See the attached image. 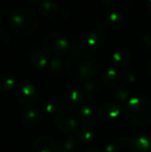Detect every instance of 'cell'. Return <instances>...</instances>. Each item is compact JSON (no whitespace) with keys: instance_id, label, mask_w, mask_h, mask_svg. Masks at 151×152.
<instances>
[{"instance_id":"6da1fadb","label":"cell","mask_w":151,"mask_h":152,"mask_svg":"<svg viewBox=\"0 0 151 152\" xmlns=\"http://www.w3.org/2000/svg\"><path fill=\"white\" fill-rule=\"evenodd\" d=\"M97 61L89 53L71 54L66 61V71L70 78L77 82H87L95 76Z\"/></svg>"},{"instance_id":"7a4b0ae2","label":"cell","mask_w":151,"mask_h":152,"mask_svg":"<svg viewBox=\"0 0 151 152\" xmlns=\"http://www.w3.org/2000/svg\"><path fill=\"white\" fill-rule=\"evenodd\" d=\"M8 22L15 34L20 37H27L36 29L38 17L32 8L20 6L12 10L8 17Z\"/></svg>"},{"instance_id":"3957f363","label":"cell","mask_w":151,"mask_h":152,"mask_svg":"<svg viewBox=\"0 0 151 152\" xmlns=\"http://www.w3.org/2000/svg\"><path fill=\"white\" fill-rule=\"evenodd\" d=\"M124 111L137 126H149L151 125V100L146 96L131 97L125 105Z\"/></svg>"},{"instance_id":"277c9868","label":"cell","mask_w":151,"mask_h":152,"mask_svg":"<svg viewBox=\"0 0 151 152\" xmlns=\"http://www.w3.org/2000/svg\"><path fill=\"white\" fill-rule=\"evenodd\" d=\"M42 49L48 57L61 58L69 49V43L63 33L53 31L47 34L44 38Z\"/></svg>"},{"instance_id":"5b68a950","label":"cell","mask_w":151,"mask_h":152,"mask_svg":"<svg viewBox=\"0 0 151 152\" xmlns=\"http://www.w3.org/2000/svg\"><path fill=\"white\" fill-rule=\"evenodd\" d=\"M85 102V94L83 91L77 86L68 87L61 98V105L65 110L72 111L79 108Z\"/></svg>"},{"instance_id":"8992f818","label":"cell","mask_w":151,"mask_h":152,"mask_svg":"<svg viewBox=\"0 0 151 152\" xmlns=\"http://www.w3.org/2000/svg\"><path fill=\"white\" fill-rule=\"evenodd\" d=\"M55 125L56 126L65 134L74 133L79 126V119L72 111L61 110L55 117Z\"/></svg>"},{"instance_id":"52a82bcc","label":"cell","mask_w":151,"mask_h":152,"mask_svg":"<svg viewBox=\"0 0 151 152\" xmlns=\"http://www.w3.org/2000/svg\"><path fill=\"white\" fill-rule=\"evenodd\" d=\"M16 100L22 104L33 102L37 95V90L34 84L28 80H21L17 83L14 93Z\"/></svg>"},{"instance_id":"ba28073f","label":"cell","mask_w":151,"mask_h":152,"mask_svg":"<svg viewBox=\"0 0 151 152\" xmlns=\"http://www.w3.org/2000/svg\"><path fill=\"white\" fill-rule=\"evenodd\" d=\"M121 106L116 102H106L100 106L97 111L98 117L106 122L116 120L121 114Z\"/></svg>"},{"instance_id":"9c48e42d","label":"cell","mask_w":151,"mask_h":152,"mask_svg":"<svg viewBox=\"0 0 151 152\" xmlns=\"http://www.w3.org/2000/svg\"><path fill=\"white\" fill-rule=\"evenodd\" d=\"M22 123L28 128H35L40 125L43 120V114L37 108H28L22 113Z\"/></svg>"},{"instance_id":"30bf717a","label":"cell","mask_w":151,"mask_h":152,"mask_svg":"<svg viewBox=\"0 0 151 152\" xmlns=\"http://www.w3.org/2000/svg\"><path fill=\"white\" fill-rule=\"evenodd\" d=\"M125 20V17L121 12H112L104 18L103 21L100 24L99 28L103 31L106 29H117L124 25Z\"/></svg>"},{"instance_id":"8fae6325","label":"cell","mask_w":151,"mask_h":152,"mask_svg":"<svg viewBox=\"0 0 151 152\" xmlns=\"http://www.w3.org/2000/svg\"><path fill=\"white\" fill-rule=\"evenodd\" d=\"M130 152H151V137L147 134L134 135L130 143Z\"/></svg>"},{"instance_id":"7c38bea8","label":"cell","mask_w":151,"mask_h":152,"mask_svg":"<svg viewBox=\"0 0 151 152\" xmlns=\"http://www.w3.org/2000/svg\"><path fill=\"white\" fill-rule=\"evenodd\" d=\"M32 152H58V144L50 136L42 135L35 141Z\"/></svg>"},{"instance_id":"4fadbf2b","label":"cell","mask_w":151,"mask_h":152,"mask_svg":"<svg viewBox=\"0 0 151 152\" xmlns=\"http://www.w3.org/2000/svg\"><path fill=\"white\" fill-rule=\"evenodd\" d=\"M78 119L83 126H92L97 119V113L93 105L89 103H83L78 108Z\"/></svg>"},{"instance_id":"5bb4252c","label":"cell","mask_w":151,"mask_h":152,"mask_svg":"<svg viewBox=\"0 0 151 152\" xmlns=\"http://www.w3.org/2000/svg\"><path fill=\"white\" fill-rule=\"evenodd\" d=\"M133 59V53L128 48H120L113 53L111 60L113 64L118 69H124L129 65Z\"/></svg>"},{"instance_id":"9a60e30c","label":"cell","mask_w":151,"mask_h":152,"mask_svg":"<svg viewBox=\"0 0 151 152\" xmlns=\"http://www.w3.org/2000/svg\"><path fill=\"white\" fill-rule=\"evenodd\" d=\"M29 61L34 68L37 69H44L48 67L49 59L48 55L44 52L43 49L34 48L30 51Z\"/></svg>"},{"instance_id":"2e32d148","label":"cell","mask_w":151,"mask_h":152,"mask_svg":"<svg viewBox=\"0 0 151 152\" xmlns=\"http://www.w3.org/2000/svg\"><path fill=\"white\" fill-rule=\"evenodd\" d=\"M105 42V34L104 31L99 28L91 31L85 38L86 46L90 49L96 50L99 49Z\"/></svg>"},{"instance_id":"e0dca14e","label":"cell","mask_w":151,"mask_h":152,"mask_svg":"<svg viewBox=\"0 0 151 152\" xmlns=\"http://www.w3.org/2000/svg\"><path fill=\"white\" fill-rule=\"evenodd\" d=\"M122 77L121 73L115 68H110L105 71L102 76V82L108 87H115L120 82Z\"/></svg>"},{"instance_id":"ac0fdd59","label":"cell","mask_w":151,"mask_h":152,"mask_svg":"<svg viewBox=\"0 0 151 152\" xmlns=\"http://www.w3.org/2000/svg\"><path fill=\"white\" fill-rule=\"evenodd\" d=\"M17 81L13 74L10 72H0V92H8L16 86Z\"/></svg>"},{"instance_id":"d6986e66","label":"cell","mask_w":151,"mask_h":152,"mask_svg":"<svg viewBox=\"0 0 151 152\" xmlns=\"http://www.w3.org/2000/svg\"><path fill=\"white\" fill-rule=\"evenodd\" d=\"M59 11L58 4L53 0H44L40 2L39 4V12L42 15L47 18L54 17Z\"/></svg>"},{"instance_id":"ffe728a7","label":"cell","mask_w":151,"mask_h":152,"mask_svg":"<svg viewBox=\"0 0 151 152\" xmlns=\"http://www.w3.org/2000/svg\"><path fill=\"white\" fill-rule=\"evenodd\" d=\"M101 83L98 79H91L87 82H85L83 86V93L85 96L87 97H94L99 94L101 92Z\"/></svg>"},{"instance_id":"44dd1931","label":"cell","mask_w":151,"mask_h":152,"mask_svg":"<svg viewBox=\"0 0 151 152\" xmlns=\"http://www.w3.org/2000/svg\"><path fill=\"white\" fill-rule=\"evenodd\" d=\"M65 152H79L82 147V141L78 135L69 136L62 143Z\"/></svg>"},{"instance_id":"7402d4cb","label":"cell","mask_w":151,"mask_h":152,"mask_svg":"<svg viewBox=\"0 0 151 152\" xmlns=\"http://www.w3.org/2000/svg\"><path fill=\"white\" fill-rule=\"evenodd\" d=\"M79 139L82 142L89 143L94 140L95 137V130L92 126H83L77 133Z\"/></svg>"},{"instance_id":"603a6c76","label":"cell","mask_w":151,"mask_h":152,"mask_svg":"<svg viewBox=\"0 0 151 152\" xmlns=\"http://www.w3.org/2000/svg\"><path fill=\"white\" fill-rule=\"evenodd\" d=\"M114 99L116 100V103L119 104L121 106V104H126L127 102L131 99L130 97V92L124 88V87H119L117 88L114 92L113 94Z\"/></svg>"},{"instance_id":"cb8c5ba5","label":"cell","mask_w":151,"mask_h":152,"mask_svg":"<svg viewBox=\"0 0 151 152\" xmlns=\"http://www.w3.org/2000/svg\"><path fill=\"white\" fill-rule=\"evenodd\" d=\"M48 68L53 73H61L66 68V64L61 58H51L49 60Z\"/></svg>"},{"instance_id":"d4e9b609","label":"cell","mask_w":151,"mask_h":152,"mask_svg":"<svg viewBox=\"0 0 151 152\" xmlns=\"http://www.w3.org/2000/svg\"><path fill=\"white\" fill-rule=\"evenodd\" d=\"M61 102L58 100V99H50L49 101L46 102L45 105H44V111L49 114H58L61 107Z\"/></svg>"},{"instance_id":"484cf974","label":"cell","mask_w":151,"mask_h":152,"mask_svg":"<svg viewBox=\"0 0 151 152\" xmlns=\"http://www.w3.org/2000/svg\"><path fill=\"white\" fill-rule=\"evenodd\" d=\"M86 43L85 41L82 39H76L69 45V52L71 54L76 53H85V50L86 48Z\"/></svg>"},{"instance_id":"4316f807","label":"cell","mask_w":151,"mask_h":152,"mask_svg":"<svg viewBox=\"0 0 151 152\" xmlns=\"http://www.w3.org/2000/svg\"><path fill=\"white\" fill-rule=\"evenodd\" d=\"M121 77H122V79L126 84H129V85L134 84L136 81V76L131 69H125L121 73Z\"/></svg>"},{"instance_id":"83f0119b","label":"cell","mask_w":151,"mask_h":152,"mask_svg":"<svg viewBox=\"0 0 151 152\" xmlns=\"http://www.w3.org/2000/svg\"><path fill=\"white\" fill-rule=\"evenodd\" d=\"M10 36L9 33L3 28L0 27V49L6 46L9 43Z\"/></svg>"},{"instance_id":"f1b7e54d","label":"cell","mask_w":151,"mask_h":152,"mask_svg":"<svg viewBox=\"0 0 151 152\" xmlns=\"http://www.w3.org/2000/svg\"><path fill=\"white\" fill-rule=\"evenodd\" d=\"M142 47L147 51L151 50V33H147L143 35L141 38Z\"/></svg>"},{"instance_id":"f546056e","label":"cell","mask_w":151,"mask_h":152,"mask_svg":"<svg viewBox=\"0 0 151 152\" xmlns=\"http://www.w3.org/2000/svg\"><path fill=\"white\" fill-rule=\"evenodd\" d=\"M131 140L128 136L126 135H120L119 137H117V145L119 148H127L130 146L131 143Z\"/></svg>"},{"instance_id":"4dcf8cb0","label":"cell","mask_w":151,"mask_h":152,"mask_svg":"<svg viewBox=\"0 0 151 152\" xmlns=\"http://www.w3.org/2000/svg\"><path fill=\"white\" fill-rule=\"evenodd\" d=\"M103 152H119V148L115 143H109L105 146Z\"/></svg>"},{"instance_id":"1f68e13d","label":"cell","mask_w":151,"mask_h":152,"mask_svg":"<svg viewBox=\"0 0 151 152\" xmlns=\"http://www.w3.org/2000/svg\"><path fill=\"white\" fill-rule=\"evenodd\" d=\"M101 4H102L105 7H110L111 5H113L114 1H112V0H103V1L101 2Z\"/></svg>"},{"instance_id":"d6a6232c","label":"cell","mask_w":151,"mask_h":152,"mask_svg":"<svg viewBox=\"0 0 151 152\" xmlns=\"http://www.w3.org/2000/svg\"><path fill=\"white\" fill-rule=\"evenodd\" d=\"M61 16H63V17H69L70 13H69V12L68 9L63 8V9L61 10Z\"/></svg>"},{"instance_id":"836d02e7","label":"cell","mask_w":151,"mask_h":152,"mask_svg":"<svg viewBox=\"0 0 151 152\" xmlns=\"http://www.w3.org/2000/svg\"><path fill=\"white\" fill-rule=\"evenodd\" d=\"M84 152H101L99 150H97V149H95V148H87V149H85Z\"/></svg>"},{"instance_id":"e575fe53","label":"cell","mask_w":151,"mask_h":152,"mask_svg":"<svg viewBox=\"0 0 151 152\" xmlns=\"http://www.w3.org/2000/svg\"><path fill=\"white\" fill-rule=\"evenodd\" d=\"M146 6H147V9L149 11V12L151 13V0H149L146 4Z\"/></svg>"},{"instance_id":"d590c367","label":"cell","mask_w":151,"mask_h":152,"mask_svg":"<svg viewBox=\"0 0 151 152\" xmlns=\"http://www.w3.org/2000/svg\"><path fill=\"white\" fill-rule=\"evenodd\" d=\"M58 152H65L64 149H63V145L61 144H58Z\"/></svg>"},{"instance_id":"8d00e7d4","label":"cell","mask_w":151,"mask_h":152,"mask_svg":"<svg viewBox=\"0 0 151 152\" xmlns=\"http://www.w3.org/2000/svg\"><path fill=\"white\" fill-rule=\"evenodd\" d=\"M148 71L151 74V60L149 61V64H148Z\"/></svg>"}]
</instances>
